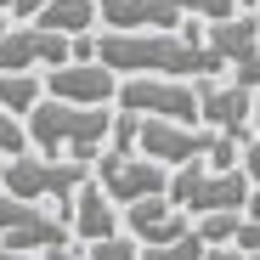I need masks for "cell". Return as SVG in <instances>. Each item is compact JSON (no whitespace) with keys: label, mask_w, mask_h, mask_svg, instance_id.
<instances>
[{"label":"cell","mask_w":260,"mask_h":260,"mask_svg":"<svg viewBox=\"0 0 260 260\" xmlns=\"http://www.w3.org/2000/svg\"><path fill=\"white\" fill-rule=\"evenodd\" d=\"M96 57L130 79V74H176V79H204V74H221L226 57L209 46V40L192 34H170V28H108L96 40Z\"/></svg>","instance_id":"1"},{"label":"cell","mask_w":260,"mask_h":260,"mask_svg":"<svg viewBox=\"0 0 260 260\" xmlns=\"http://www.w3.org/2000/svg\"><path fill=\"white\" fill-rule=\"evenodd\" d=\"M113 119L108 102L96 108H85V102H40L28 113V136L40 153H51V158H79V164H96L102 158V142H113Z\"/></svg>","instance_id":"2"},{"label":"cell","mask_w":260,"mask_h":260,"mask_svg":"<svg viewBox=\"0 0 260 260\" xmlns=\"http://www.w3.org/2000/svg\"><path fill=\"white\" fill-rule=\"evenodd\" d=\"M91 181V164L79 158H51V153H12L0 164V187L17 192V198H57V215L68 221L74 215V192Z\"/></svg>","instance_id":"3"},{"label":"cell","mask_w":260,"mask_h":260,"mask_svg":"<svg viewBox=\"0 0 260 260\" xmlns=\"http://www.w3.org/2000/svg\"><path fill=\"white\" fill-rule=\"evenodd\" d=\"M249 192H254V181L243 176V164H238V170H209V158H198V164L170 170V198H176L181 209H192V215H209V209H243Z\"/></svg>","instance_id":"4"},{"label":"cell","mask_w":260,"mask_h":260,"mask_svg":"<svg viewBox=\"0 0 260 260\" xmlns=\"http://www.w3.org/2000/svg\"><path fill=\"white\" fill-rule=\"evenodd\" d=\"M119 108L142 113V119H181V124H198V79H176V74H130L119 79Z\"/></svg>","instance_id":"5"},{"label":"cell","mask_w":260,"mask_h":260,"mask_svg":"<svg viewBox=\"0 0 260 260\" xmlns=\"http://www.w3.org/2000/svg\"><path fill=\"white\" fill-rule=\"evenodd\" d=\"M96 181H102V187H108V198L124 209V204H136V198L170 192V164L147 158L142 147H136V153H119V147H108V153L96 158Z\"/></svg>","instance_id":"6"},{"label":"cell","mask_w":260,"mask_h":260,"mask_svg":"<svg viewBox=\"0 0 260 260\" xmlns=\"http://www.w3.org/2000/svg\"><path fill=\"white\" fill-rule=\"evenodd\" d=\"M74 62V40L46 28V23H23V28H6L0 40V74H17V68H62Z\"/></svg>","instance_id":"7"},{"label":"cell","mask_w":260,"mask_h":260,"mask_svg":"<svg viewBox=\"0 0 260 260\" xmlns=\"http://www.w3.org/2000/svg\"><path fill=\"white\" fill-rule=\"evenodd\" d=\"M198 113H204L209 130H226V136H238V142L254 136V91L238 85V79L221 85L215 74H204L198 79Z\"/></svg>","instance_id":"8"},{"label":"cell","mask_w":260,"mask_h":260,"mask_svg":"<svg viewBox=\"0 0 260 260\" xmlns=\"http://www.w3.org/2000/svg\"><path fill=\"white\" fill-rule=\"evenodd\" d=\"M124 226H130V238H142V249H158V243H176L192 232V209H181L170 192H153V198L124 204Z\"/></svg>","instance_id":"9"},{"label":"cell","mask_w":260,"mask_h":260,"mask_svg":"<svg viewBox=\"0 0 260 260\" xmlns=\"http://www.w3.org/2000/svg\"><path fill=\"white\" fill-rule=\"evenodd\" d=\"M46 96L57 102H85V108H96V102H119V74L108 62H62L46 74Z\"/></svg>","instance_id":"10"},{"label":"cell","mask_w":260,"mask_h":260,"mask_svg":"<svg viewBox=\"0 0 260 260\" xmlns=\"http://www.w3.org/2000/svg\"><path fill=\"white\" fill-rule=\"evenodd\" d=\"M68 226L79 243H96V238H113L119 232V204L108 198V187L91 176L79 192H74V215H68Z\"/></svg>","instance_id":"11"},{"label":"cell","mask_w":260,"mask_h":260,"mask_svg":"<svg viewBox=\"0 0 260 260\" xmlns=\"http://www.w3.org/2000/svg\"><path fill=\"white\" fill-rule=\"evenodd\" d=\"M108 28H176L181 6L176 0H96Z\"/></svg>","instance_id":"12"},{"label":"cell","mask_w":260,"mask_h":260,"mask_svg":"<svg viewBox=\"0 0 260 260\" xmlns=\"http://www.w3.org/2000/svg\"><path fill=\"white\" fill-rule=\"evenodd\" d=\"M204 40L226 57V68H243V62L260 51V12H238V17H226V23H209Z\"/></svg>","instance_id":"13"},{"label":"cell","mask_w":260,"mask_h":260,"mask_svg":"<svg viewBox=\"0 0 260 260\" xmlns=\"http://www.w3.org/2000/svg\"><path fill=\"white\" fill-rule=\"evenodd\" d=\"M34 23H46V28L74 40V34H96L102 12H96V0H46V12H40Z\"/></svg>","instance_id":"14"},{"label":"cell","mask_w":260,"mask_h":260,"mask_svg":"<svg viewBox=\"0 0 260 260\" xmlns=\"http://www.w3.org/2000/svg\"><path fill=\"white\" fill-rule=\"evenodd\" d=\"M40 102H46V79L40 74H28V68H17V74H0V108H12V113H34Z\"/></svg>","instance_id":"15"},{"label":"cell","mask_w":260,"mask_h":260,"mask_svg":"<svg viewBox=\"0 0 260 260\" xmlns=\"http://www.w3.org/2000/svg\"><path fill=\"white\" fill-rule=\"evenodd\" d=\"M209 254V238L192 226L187 238H176V243H158V249H142V260H204Z\"/></svg>","instance_id":"16"},{"label":"cell","mask_w":260,"mask_h":260,"mask_svg":"<svg viewBox=\"0 0 260 260\" xmlns=\"http://www.w3.org/2000/svg\"><path fill=\"white\" fill-rule=\"evenodd\" d=\"M34 136H28V119L12 113V108H0V158H12V153H28Z\"/></svg>","instance_id":"17"},{"label":"cell","mask_w":260,"mask_h":260,"mask_svg":"<svg viewBox=\"0 0 260 260\" xmlns=\"http://www.w3.org/2000/svg\"><path fill=\"white\" fill-rule=\"evenodd\" d=\"M238 226H243V209H209V215H198V232L209 243H232Z\"/></svg>","instance_id":"18"},{"label":"cell","mask_w":260,"mask_h":260,"mask_svg":"<svg viewBox=\"0 0 260 260\" xmlns=\"http://www.w3.org/2000/svg\"><path fill=\"white\" fill-rule=\"evenodd\" d=\"M181 12H198L204 23H226V17H238V12H254V0H176Z\"/></svg>","instance_id":"19"},{"label":"cell","mask_w":260,"mask_h":260,"mask_svg":"<svg viewBox=\"0 0 260 260\" xmlns=\"http://www.w3.org/2000/svg\"><path fill=\"white\" fill-rule=\"evenodd\" d=\"M85 260H142V238H96V243H85Z\"/></svg>","instance_id":"20"},{"label":"cell","mask_w":260,"mask_h":260,"mask_svg":"<svg viewBox=\"0 0 260 260\" xmlns=\"http://www.w3.org/2000/svg\"><path fill=\"white\" fill-rule=\"evenodd\" d=\"M0 12H12V23H34L46 12V0H0Z\"/></svg>","instance_id":"21"},{"label":"cell","mask_w":260,"mask_h":260,"mask_svg":"<svg viewBox=\"0 0 260 260\" xmlns=\"http://www.w3.org/2000/svg\"><path fill=\"white\" fill-rule=\"evenodd\" d=\"M204 260H249V249H238V243H209Z\"/></svg>","instance_id":"22"},{"label":"cell","mask_w":260,"mask_h":260,"mask_svg":"<svg viewBox=\"0 0 260 260\" xmlns=\"http://www.w3.org/2000/svg\"><path fill=\"white\" fill-rule=\"evenodd\" d=\"M238 85H249V91H260V51H254V57H249V62L238 68Z\"/></svg>","instance_id":"23"},{"label":"cell","mask_w":260,"mask_h":260,"mask_svg":"<svg viewBox=\"0 0 260 260\" xmlns=\"http://www.w3.org/2000/svg\"><path fill=\"white\" fill-rule=\"evenodd\" d=\"M6 28H12V12H0V40H6Z\"/></svg>","instance_id":"24"},{"label":"cell","mask_w":260,"mask_h":260,"mask_svg":"<svg viewBox=\"0 0 260 260\" xmlns=\"http://www.w3.org/2000/svg\"><path fill=\"white\" fill-rule=\"evenodd\" d=\"M254 12H260V0H254Z\"/></svg>","instance_id":"25"}]
</instances>
